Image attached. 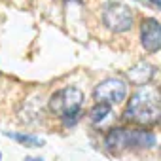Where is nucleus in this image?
<instances>
[{"mask_svg": "<svg viewBox=\"0 0 161 161\" xmlns=\"http://www.w3.org/2000/svg\"><path fill=\"white\" fill-rule=\"evenodd\" d=\"M84 103V93L78 87H63L55 91L49 99V108L53 114H57L64 125H74V121L80 116V108Z\"/></svg>", "mask_w": 161, "mask_h": 161, "instance_id": "2", "label": "nucleus"}, {"mask_svg": "<svg viewBox=\"0 0 161 161\" xmlns=\"http://www.w3.org/2000/svg\"><path fill=\"white\" fill-rule=\"evenodd\" d=\"M110 112H112V106L103 104V103H97V104L91 108L89 118H91V121H93V123H101V121H104V119L110 116Z\"/></svg>", "mask_w": 161, "mask_h": 161, "instance_id": "9", "label": "nucleus"}, {"mask_svg": "<svg viewBox=\"0 0 161 161\" xmlns=\"http://www.w3.org/2000/svg\"><path fill=\"white\" fill-rule=\"evenodd\" d=\"M146 2H148V4H152L155 10H159V8H161V0H146Z\"/></svg>", "mask_w": 161, "mask_h": 161, "instance_id": "10", "label": "nucleus"}, {"mask_svg": "<svg viewBox=\"0 0 161 161\" xmlns=\"http://www.w3.org/2000/svg\"><path fill=\"white\" fill-rule=\"evenodd\" d=\"M157 138L152 131L146 129H121L114 127L108 131L104 144L110 150H123V148H152L155 146Z\"/></svg>", "mask_w": 161, "mask_h": 161, "instance_id": "3", "label": "nucleus"}, {"mask_svg": "<svg viewBox=\"0 0 161 161\" xmlns=\"http://www.w3.org/2000/svg\"><path fill=\"white\" fill-rule=\"evenodd\" d=\"M140 40H142V46L148 53H157L159 47H161V29H159V23L152 17L144 19L142 25H140Z\"/></svg>", "mask_w": 161, "mask_h": 161, "instance_id": "6", "label": "nucleus"}, {"mask_svg": "<svg viewBox=\"0 0 161 161\" xmlns=\"http://www.w3.org/2000/svg\"><path fill=\"white\" fill-rule=\"evenodd\" d=\"M93 97H95L97 103H103V104H108V106L119 104L127 97V86L119 78H108V80H103L95 87Z\"/></svg>", "mask_w": 161, "mask_h": 161, "instance_id": "5", "label": "nucleus"}, {"mask_svg": "<svg viewBox=\"0 0 161 161\" xmlns=\"http://www.w3.org/2000/svg\"><path fill=\"white\" fill-rule=\"evenodd\" d=\"M103 21L112 32H127L133 27V12L119 2H110L103 12Z\"/></svg>", "mask_w": 161, "mask_h": 161, "instance_id": "4", "label": "nucleus"}, {"mask_svg": "<svg viewBox=\"0 0 161 161\" xmlns=\"http://www.w3.org/2000/svg\"><path fill=\"white\" fill-rule=\"evenodd\" d=\"M8 138H12V140H15V142H19L21 146H25V148H40V146H44V138H40V136H34V135H27V133H4Z\"/></svg>", "mask_w": 161, "mask_h": 161, "instance_id": "8", "label": "nucleus"}, {"mask_svg": "<svg viewBox=\"0 0 161 161\" xmlns=\"http://www.w3.org/2000/svg\"><path fill=\"white\" fill-rule=\"evenodd\" d=\"M159 93L153 87H140L129 101L125 119L138 125H155L159 121Z\"/></svg>", "mask_w": 161, "mask_h": 161, "instance_id": "1", "label": "nucleus"}, {"mask_svg": "<svg viewBox=\"0 0 161 161\" xmlns=\"http://www.w3.org/2000/svg\"><path fill=\"white\" fill-rule=\"evenodd\" d=\"M0 161H2V152H0Z\"/></svg>", "mask_w": 161, "mask_h": 161, "instance_id": "12", "label": "nucleus"}, {"mask_svg": "<svg viewBox=\"0 0 161 161\" xmlns=\"http://www.w3.org/2000/svg\"><path fill=\"white\" fill-rule=\"evenodd\" d=\"M25 161H44V159L42 157H27Z\"/></svg>", "mask_w": 161, "mask_h": 161, "instance_id": "11", "label": "nucleus"}, {"mask_svg": "<svg viewBox=\"0 0 161 161\" xmlns=\"http://www.w3.org/2000/svg\"><path fill=\"white\" fill-rule=\"evenodd\" d=\"M153 74H155V68H153L152 64H148V63H138V64H135V66L127 72V76H129V80H131V84L140 86V87L152 82Z\"/></svg>", "mask_w": 161, "mask_h": 161, "instance_id": "7", "label": "nucleus"}]
</instances>
